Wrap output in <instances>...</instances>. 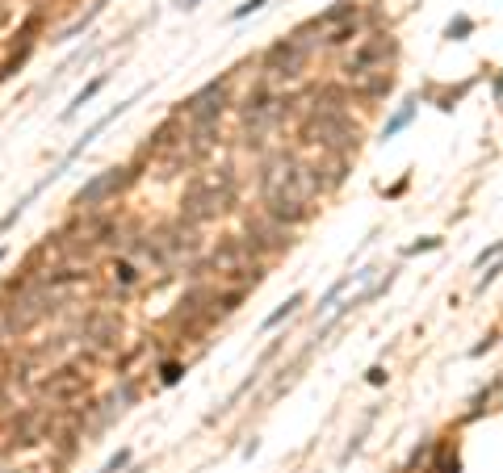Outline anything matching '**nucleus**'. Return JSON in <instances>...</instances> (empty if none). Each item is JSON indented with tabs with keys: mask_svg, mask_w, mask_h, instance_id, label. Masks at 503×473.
<instances>
[{
	"mask_svg": "<svg viewBox=\"0 0 503 473\" xmlns=\"http://www.w3.org/2000/svg\"><path fill=\"white\" fill-rule=\"evenodd\" d=\"M495 93H503V80H499V84H495Z\"/></svg>",
	"mask_w": 503,
	"mask_h": 473,
	"instance_id": "31",
	"label": "nucleus"
},
{
	"mask_svg": "<svg viewBox=\"0 0 503 473\" xmlns=\"http://www.w3.org/2000/svg\"><path fill=\"white\" fill-rule=\"evenodd\" d=\"M348 281H352V277H344V281H336V285H332V289H327V293L319 297V310H327V306H332V302H336V297H340V293L348 289Z\"/></svg>",
	"mask_w": 503,
	"mask_h": 473,
	"instance_id": "22",
	"label": "nucleus"
},
{
	"mask_svg": "<svg viewBox=\"0 0 503 473\" xmlns=\"http://www.w3.org/2000/svg\"><path fill=\"white\" fill-rule=\"evenodd\" d=\"M357 34H361V21H357V17H352V21H344V26H336V30L327 34V38H323V42H327V46H348V42H352V38H357Z\"/></svg>",
	"mask_w": 503,
	"mask_h": 473,
	"instance_id": "17",
	"label": "nucleus"
},
{
	"mask_svg": "<svg viewBox=\"0 0 503 473\" xmlns=\"http://www.w3.org/2000/svg\"><path fill=\"white\" fill-rule=\"evenodd\" d=\"M30 51H34V42H21V46H17V51H13V55H9V59L0 63V80H9V76H13L17 67L26 63V55H30Z\"/></svg>",
	"mask_w": 503,
	"mask_h": 473,
	"instance_id": "18",
	"label": "nucleus"
},
{
	"mask_svg": "<svg viewBox=\"0 0 503 473\" xmlns=\"http://www.w3.org/2000/svg\"><path fill=\"white\" fill-rule=\"evenodd\" d=\"M126 465H130V448H118V452L109 457V465H105V473H122Z\"/></svg>",
	"mask_w": 503,
	"mask_h": 473,
	"instance_id": "24",
	"label": "nucleus"
},
{
	"mask_svg": "<svg viewBox=\"0 0 503 473\" xmlns=\"http://www.w3.org/2000/svg\"><path fill=\"white\" fill-rule=\"evenodd\" d=\"M440 248V239H419V243H411L407 255H419V252H437Z\"/></svg>",
	"mask_w": 503,
	"mask_h": 473,
	"instance_id": "28",
	"label": "nucleus"
},
{
	"mask_svg": "<svg viewBox=\"0 0 503 473\" xmlns=\"http://www.w3.org/2000/svg\"><path fill=\"white\" fill-rule=\"evenodd\" d=\"M109 277L118 285V293H130V289H139V281H143V273H139V264H134L130 255H122V260L109 264Z\"/></svg>",
	"mask_w": 503,
	"mask_h": 473,
	"instance_id": "11",
	"label": "nucleus"
},
{
	"mask_svg": "<svg viewBox=\"0 0 503 473\" xmlns=\"http://www.w3.org/2000/svg\"><path fill=\"white\" fill-rule=\"evenodd\" d=\"M390 285H394V273H386V277H382V281H377L374 289H369V293H361V302H369V297H382V293H386Z\"/></svg>",
	"mask_w": 503,
	"mask_h": 473,
	"instance_id": "27",
	"label": "nucleus"
},
{
	"mask_svg": "<svg viewBox=\"0 0 503 473\" xmlns=\"http://www.w3.org/2000/svg\"><path fill=\"white\" fill-rule=\"evenodd\" d=\"M386 377H390L386 365H374V369H369V385H386Z\"/></svg>",
	"mask_w": 503,
	"mask_h": 473,
	"instance_id": "29",
	"label": "nucleus"
},
{
	"mask_svg": "<svg viewBox=\"0 0 503 473\" xmlns=\"http://www.w3.org/2000/svg\"><path fill=\"white\" fill-rule=\"evenodd\" d=\"M298 134H302V143L327 147V151H336V156L357 151V126L344 118V109H311V113L302 118Z\"/></svg>",
	"mask_w": 503,
	"mask_h": 473,
	"instance_id": "1",
	"label": "nucleus"
},
{
	"mask_svg": "<svg viewBox=\"0 0 503 473\" xmlns=\"http://www.w3.org/2000/svg\"><path fill=\"white\" fill-rule=\"evenodd\" d=\"M394 51H399V46H394V38H390V34H369V38H365V42H361V46L344 59L340 71H344L352 84H361V80H369V76H382L386 63L394 59Z\"/></svg>",
	"mask_w": 503,
	"mask_h": 473,
	"instance_id": "2",
	"label": "nucleus"
},
{
	"mask_svg": "<svg viewBox=\"0 0 503 473\" xmlns=\"http://www.w3.org/2000/svg\"><path fill=\"white\" fill-rule=\"evenodd\" d=\"M248 243H252V252H285L294 239H289V230L282 222L256 218V222H248Z\"/></svg>",
	"mask_w": 503,
	"mask_h": 473,
	"instance_id": "7",
	"label": "nucleus"
},
{
	"mask_svg": "<svg viewBox=\"0 0 503 473\" xmlns=\"http://www.w3.org/2000/svg\"><path fill=\"white\" fill-rule=\"evenodd\" d=\"M101 88H105V76H93V80H89V84H84L80 93L71 96V105L63 109V122H71V118H76V113H80V109H84V105H89L96 93H101Z\"/></svg>",
	"mask_w": 503,
	"mask_h": 473,
	"instance_id": "13",
	"label": "nucleus"
},
{
	"mask_svg": "<svg viewBox=\"0 0 503 473\" xmlns=\"http://www.w3.org/2000/svg\"><path fill=\"white\" fill-rule=\"evenodd\" d=\"M101 9H105V4H101V0H96L93 9H89V13H84V17H80V21H71V26H67V30L59 34V38H55V42H71V38H76V34H84L89 30V26H93L96 17H101Z\"/></svg>",
	"mask_w": 503,
	"mask_h": 473,
	"instance_id": "16",
	"label": "nucleus"
},
{
	"mask_svg": "<svg viewBox=\"0 0 503 473\" xmlns=\"http://www.w3.org/2000/svg\"><path fill=\"white\" fill-rule=\"evenodd\" d=\"M307 63V46L298 42V38H282V42H273L269 51H264V76H282V80H294L298 71Z\"/></svg>",
	"mask_w": 503,
	"mask_h": 473,
	"instance_id": "6",
	"label": "nucleus"
},
{
	"mask_svg": "<svg viewBox=\"0 0 503 473\" xmlns=\"http://www.w3.org/2000/svg\"><path fill=\"white\" fill-rule=\"evenodd\" d=\"M499 273H503V255L495 260V264H491V268H487V273H482V277H478V293H482L487 285H495V281H499Z\"/></svg>",
	"mask_w": 503,
	"mask_h": 473,
	"instance_id": "23",
	"label": "nucleus"
},
{
	"mask_svg": "<svg viewBox=\"0 0 503 473\" xmlns=\"http://www.w3.org/2000/svg\"><path fill=\"white\" fill-rule=\"evenodd\" d=\"M260 201H264V218L282 222L285 230H294V226H302V222L311 218V201L294 197V193L285 189V185H273V189H260Z\"/></svg>",
	"mask_w": 503,
	"mask_h": 473,
	"instance_id": "4",
	"label": "nucleus"
},
{
	"mask_svg": "<svg viewBox=\"0 0 503 473\" xmlns=\"http://www.w3.org/2000/svg\"><path fill=\"white\" fill-rule=\"evenodd\" d=\"M491 347H495V335H487L482 344H474V347H470V356H482V352H491Z\"/></svg>",
	"mask_w": 503,
	"mask_h": 473,
	"instance_id": "30",
	"label": "nucleus"
},
{
	"mask_svg": "<svg viewBox=\"0 0 503 473\" xmlns=\"http://www.w3.org/2000/svg\"><path fill=\"white\" fill-rule=\"evenodd\" d=\"M256 9H264V0H244V4H235V13H231V21H244V17H252Z\"/></svg>",
	"mask_w": 503,
	"mask_h": 473,
	"instance_id": "26",
	"label": "nucleus"
},
{
	"mask_svg": "<svg viewBox=\"0 0 503 473\" xmlns=\"http://www.w3.org/2000/svg\"><path fill=\"white\" fill-rule=\"evenodd\" d=\"M503 255V239H495V243H491V248H482V252L474 255V264H478V268H482V264H487V260H499Z\"/></svg>",
	"mask_w": 503,
	"mask_h": 473,
	"instance_id": "25",
	"label": "nucleus"
},
{
	"mask_svg": "<svg viewBox=\"0 0 503 473\" xmlns=\"http://www.w3.org/2000/svg\"><path fill=\"white\" fill-rule=\"evenodd\" d=\"M285 189L294 193V197H302V201H314L319 193L327 189V176H323V168H314V163H294L289 168V176H285Z\"/></svg>",
	"mask_w": 503,
	"mask_h": 473,
	"instance_id": "8",
	"label": "nucleus"
},
{
	"mask_svg": "<svg viewBox=\"0 0 503 473\" xmlns=\"http://www.w3.org/2000/svg\"><path fill=\"white\" fill-rule=\"evenodd\" d=\"M222 105H226V76L210 80L206 88H197V93L189 96V101L181 105V109H185L189 126H219Z\"/></svg>",
	"mask_w": 503,
	"mask_h": 473,
	"instance_id": "3",
	"label": "nucleus"
},
{
	"mask_svg": "<svg viewBox=\"0 0 503 473\" xmlns=\"http://www.w3.org/2000/svg\"><path fill=\"white\" fill-rule=\"evenodd\" d=\"M130 180H134V168H105V172H96L93 180L76 193L71 205H76V210H96V205H105L114 193H122Z\"/></svg>",
	"mask_w": 503,
	"mask_h": 473,
	"instance_id": "5",
	"label": "nucleus"
},
{
	"mask_svg": "<svg viewBox=\"0 0 503 473\" xmlns=\"http://www.w3.org/2000/svg\"><path fill=\"white\" fill-rule=\"evenodd\" d=\"M432 473H462V461H457V452H449V448H444V457H440L437 465H432Z\"/></svg>",
	"mask_w": 503,
	"mask_h": 473,
	"instance_id": "21",
	"label": "nucleus"
},
{
	"mask_svg": "<svg viewBox=\"0 0 503 473\" xmlns=\"http://www.w3.org/2000/svg\"><path fill=\"white\" fill-rule=\"evenodd\" d=\"M181 377H185V365H181V360H164V365H159V381H164V385H176Z\"/></svg>",
	"mask_w": 503,
	"mask_h": 473,
	"instance_id": "20",
	"label": "nucleus"
},
{
	"mask_svg": "<svg viewBox=\"0 0 503 473\" xmlns=\"http://www.w3.org/2000/svg\"><path fill=\"white\" fill-rule=\"evenodd\" d=\"M411 118H415V101H407V105H399V109H394V118H390V122L382 126V138H394L399 130H407V126H411Z\"/></svg>",
	"mask_w": 503,
	"mask_h": 473,
	"instance_id": "14",
	"label": "nucleus"
},
{
	"mask_svg": "<svg viewBox=\"0 0 503 473\" xmlns=\"http://www.w3.org/2000/svg\"><path fill=\"white\" fill-rule=\"evenodd\" d=\"M470 34H474L470 17H453V21L444 26V38H449V42H462V38H470Z\"/></svg>",
	"mask_w": 503,
	"mask_h": 473,
	"instance_id": "19",
	"label": "nucleus"
},
{
	"mask_svg": "<svg viewBox=\"0 0 503 473\" xmlns=\"http://www.w3.org/2000/svg\"><path fill=\"white\" fill-rule=\"evenodd\" d=\"M302 302H307V293H294V297H285L282 306H277V310H273V315L264 318V331H273V327H277V322H285V318L294 315V310H298V306H302Z\"/></svg>",
	"mask_w": 503,
	"mask_h": 473,
	"instance_id": "15",
	"label": "nucleus"
},
{
	"mask_svg": "<svg viewBox=\"0 0 503 473\" xmlns=\"http://www.w3.org/2000/svg\"><path fill=\"white\" fill-rule=\"evenodd\" d=\"M0 260H4V248H0Z\"/></svg>",
	"mask_w": 503,
	"mask_h": 473,
	"instance_id": "32",
	"label": "nucleus"
},
{
	"mask_svg": "<svg viewBox=\"0 0 503 473\" xmlns=\"http://www.w3.org/2000/svg\"><path fill=\"white\" fill-rule=\"evenodd\" d=\"M432 452H437V440H432V436H424V440L411 448L403 473H432V465H428V461H432Z\"/></svg>",
	"mask_w": 503,
	"mask_h": 473,
	"instance_id": "12",
	"label": "nucleus"
},
{
	"mask_svg": "<svg viewBox=\"0 0 503 473\" xmlns=\"http://www.w3.org/2000/svg\"><path fill=\"white\" fill-rule=\"evenodd\" d=\"M42 394H51V398H76L80 390H84V381L76 377V369H59V373H51V377L38 385Z\"/></svg>",
	"mask_w": 503,
	"mask_h": 473,
	"instance_id": "10",
	"label": "nucleus"
},
{
	"mask_svg": "<svg viewBox=\"0 0 503 473\" xmlns=\"http://www.w3.org/2000/svg\"><path fill=\"white\" fill-rule=\"evenodd\" d=\"M139 96H143V88H139L134 96H126V101H118V105H114L109 113H101V118H96L93 126H89L84 134H80V138H76V143H71V151H67V156L59 159V168H63V172H67V163H71V159H80V156H84V147H89V143H93L96 134H101V130L109 126V122H118V118H122V113L130 109V105H134V101H139Z\"/></svg>",
	"mask_w": 503,
	"mask_h": 473,
	"instance_id": "9",
	"label": "nucleus"
}]
</instances>
